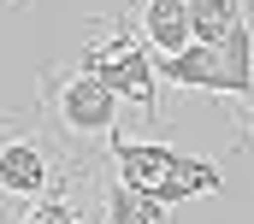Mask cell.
<instances>
[{
  "label": "cell",
  "mask_w": 254,
  "mask_h": 224,
  "mask_svg": "<svg viewBox=\"0 0 254 224\" xmlns=\"http://www.w3.org/2000/svg\"><path fill=\"white\" fill-rule=\"evenodd\" d=\"M125 101L95 77V71H83L77 59H48L42 71H36V124L54 136V148H60L65 160L77 171H101L107 166V148H113V136H119V124H125Z\"/></svg>",
  "instance_id": "cell-1"
},
{
  "label": "cell",
  "mask_w": 254,
  "mask_h": 224,
  "mask_svg": "<svg viewBox=\"0 0 254 224\" xmlns=\"http://www.w3.org/2000/svg\"><path fill=\"white\" fill-rule=\"evenodd\" d=\"M77 65L83 71H95L125 107L142 112V124L160 136V65L148 54V42L130 30L125 12H101L89 30H83V42H77Z\"/></svg>",
  "instance_id": "cell-2"
},
{
  "label": "cell",
  "mask_w": 254,
  "mask_h": 224,
  "mask_svg": "<svg viewBox=\"0 0 254 224\" xmlns=\"http://www.w3.org/2000/svg\"><path fill=\"white\" fill-rule=\"evenodd\" d=\"M107 171L119 183H130V189L166 201V207H184L195 195H219L225 189V177H219V166L207 154H178L166 136H125L119 130L113 148H107Z\"/></svg>",
  "instance_id": "cell-3"
},
{
  "label": "cell",
  "mask_w": 254,
  "mask_h": 224,
  "mask_svg": "<svg viewBox=\"0 0 254 224\" xmlns=\"http://www.w3.org/2000/svg\"><path fill=\"white\" fill-rule=\"evenodd\" d=\"M65 177H77V166L54 148V136L36 124V112L0 107V213H18V207L42 201Z\"/></svg>",
  "instance_id": "cell-4"
},
{
  "label": "cell",
  "mask_w": 254,
  "mask_h": 224,
  "mask_svg": "<svg viewBox=\"0 0 254 224\" xmlns=\"http://www.w3.org/2000/svg\"><path fill=\"white\" fill-rule=\"evenodd\" d=\"M119 12L130 18V30L148 42L154 59L190 48V0H130V6H119Z\"/></svg>",
  "instance_id": "cell-5"
},
{
  "label": "cell",
  "mask_w": 254,
  "mask_h": 224,
  "mask_svg": "<svg viewBox=\"0 0 254 224\" xmlns=\"http://www.w3.org/2000/svg\"><path fill=\"white\" fill-rule=\"evenodd\" d=\"M95 224H172V207L119 183L113 171L101 166L95 171Z\"/></svg>",
  "instance_id": "cell-6"
},
{
  "label": "cell",
  "mask_w": 254,
  "mask_h": 224,
  "mask_svg": "<svg viewBox=\"0 0 254 224\" xmlns=\"http://www.w3.org/2000/svg\"><path fill=\"white\" fill-rule=\"evenodd\" d=\"M89 183H95V171H77L60 189H48L42 201H30L18 213H0V224H89V213H83V189Z\"/></svg>",
  "instance_id": "cell-7"
},
{
  "label": "cell",
  "mask_w": 254,
  "mask_h": 224,
  "mask_svg": "<svg viewBox=\"0 0 254 224\" xmlns=\"http://www.w3.org/2000/svg\"><path fill=\"white\" fill-rule=\"evenodd\" d=\"M237 24H243V0H190V42L201 48H219Z\"/></svg>",
  "instance_id": "cell-8"
},
{
  "label": "cell",
  "mask_w": 254,
  "mask_h": 224,
  "mask_svg": "<svg viewBox=\"0 0 254 224\" xmlns=\"http://www.w3.org/2000/svg\"><path fill=\"white\" fill-rule=\"evenodd\" d=\"M231 136H237V148L254 154V101H237L231 107Z\"/></svg>",
  "instance_id": "cell-9"
},
{
  "label": "cell",
  "mask_w": 254,
  "mask_h": 224,
  "mask_svg": "<svg viewBox=\"0 0 254 224\" xmlns=\"http://www.w3.org/2000/svg\"><path fill=\"white\" fill-rule=\"evenodd\" d=\"M6 6H30V0H6Z\"/></svg>",
  "instance_id": "cell-10"
}]
</instances>
